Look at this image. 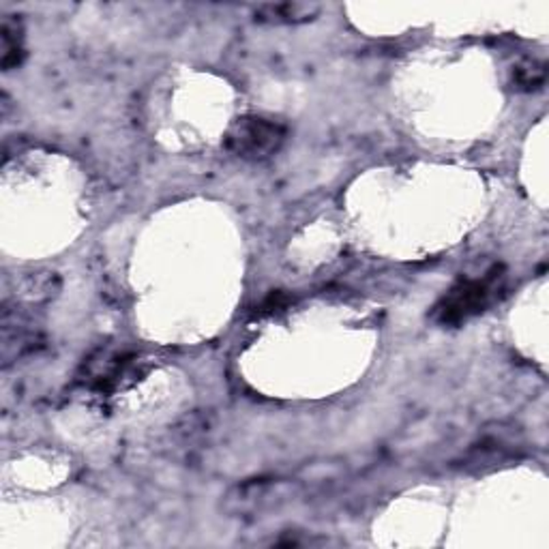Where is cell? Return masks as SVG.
<instances>
[{"label":"cell","instance_id":"3","mask_svg":"<svg viewBox=\"0 0 549 549\" xmlns=\"http://www.w3.org/2000/svg\"><path fill=\"white\" fill-rule=\"evenodd\" d=\"M318 5H303V3H284V5H265L255 11V17L266 22H277V24H296V22H307L318 14Z\"/></svg>","mask_w":549,"mask_h":549},{"label":"cell","instance_id":"2","mask_svg":"<svg viewBox=\"0 0 549 549\" xmlns=\"http://www.w3.org/2000/svg\"><path fill=\"white\" fill-rule=\"evenodd\" d=\"M500 284V268H494L483 279H465L459 282L449 294L443 298L435 315L443 324H459V322L468 320L470 315L483 312L492 301L494 292Z\"/></svg>","mask_w":549,"mask_h":549},{"label":"cell","instance_id":"1","mask_svg":"<svg viewBox=\"0 0 549 549\" xmlns=\"http://www.w3.org/2000/svg\"><path fill=\"white\" fill-rule=\"evenodd\" d=\"M285 127L265 116H249L238 121L228 134V148L243 159H266L282 148Z\"/></svg>","mask_w":549,"mask_h":549},{"label":"cell","instance_id":"4","mask_svg":"<svg viewBox=\"0 0 549 549\" xmlns=\"http://www.w3.org/2000/svg\"><path fill=\"white\" fill-rule=\"evenodd\" d=\"M0 39H3V67L11 69L22 63L24 47H22V26L20 22L14 20V15H7L3 20L0 28Z\"/></svg>","mask_w":549,"mask_h":549},{"label":"cell","instance_id":"5","mask_svg":"<svg viewBox=\"0 0 549 549\" xmlns=\"http://www.w3.org/2000/svg\"><path fill=\"white\" fill-rule=\"evenodd\" d=\"M515 82L522 88H536L545 82V69L536 63H528L522 65V67L515 69Z\"/></svg>","mask_w":549,"mask_h":549}]
</instances>
